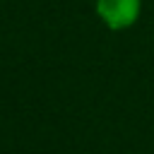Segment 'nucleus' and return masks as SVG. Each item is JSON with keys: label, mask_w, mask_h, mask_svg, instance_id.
<instances>
[{"label": "nucleus", "mask_w": 154, "mask_h": 154, "mask_svg": "<svg viewBox=\"0 0 154 154\" xmlns=\"http://www.w3.org/2000/svg\"><path fill=\"white\" fill-rule=\"evenodd\" d=\"M96 17L111 31H125L137 24L142 14V0H96Z\"/></svg>", "instance_id": "obj_1"}]
</instances>
